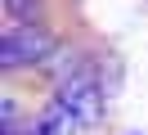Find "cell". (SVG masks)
<instances>
[{"instance_id": "7a4b0ae2", "label": "cell", "mask_w": 148, "mask_h": 135, "mask_svg": "<svg viewBox=\"0 0 148 135\" xmlns=\"http://www.w3.org/2000/svg\"><path fill=\"white\" fill-rule=\"evenodd\" d=\"M54 99L72 113L76 126H94V122L103 117V86H99V77H94V72H72V77L58 86Z\"/></svg>"}, {"instance_id": "6da1fadb", "label": "cell", "mask_w": 148, "mask_h": 135, "mask_svg": "<svg viewBox=\"0 0 148 135\" xmlns=\"http://www.w3.org/2000/svg\"><path fill=\"white\" fill-rule=\"evenodd\" d=\"M54 54V36L36 23H14L5 27V41H0V63L9 72L18 68H40V63Z\"/></svg>"}, {"instance_id": "3957f363", "label": "cell", "mask_w": 148, "mask_h": 135, "mask_svg": "<svg viewBox=\"0 0 148 135\" xmlns=\"http://www.w3.org/2000/svg\"><path fill=\"white\" fill-rule=\"evenodd\" d=\"M67 131H76V122H72V113H67L63 104H45L36 117H32V126H27V135H67Z\"/></svg>"}]
</instances>
